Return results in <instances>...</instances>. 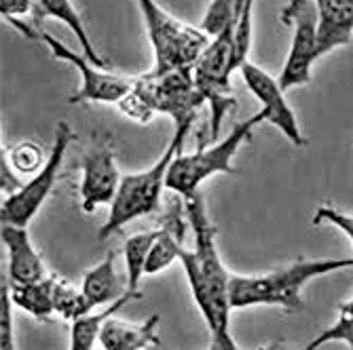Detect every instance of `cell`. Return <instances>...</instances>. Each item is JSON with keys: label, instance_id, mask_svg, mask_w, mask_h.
I'll list each match as a JSON object with an SVG mask.
<instances>
[{"label": "cell", "instance_id": "6da1fadb", "mask_svg": "<svg viewBox=\"0 0 353 350\" xmlns=\"http://www.w3.org/2000/svg\"><path fill=\"white\" fill-rule=\"evenodd\" d=\"M184 213L192 232V249H182L178 262L184 268L192 300L201 310L210 333H218L222 329H229L233 310L229 302L231 274L220 258L216 228L210 221L203 199L199 195L186 199Z\"/></svg>", "mask_w": 353, "mask_h": 350}, {"label": "cell", "instance_id": "7a4b0ae2", "mask_svg": "<svg viewBox=\"0 0 353 350\" xmlns=\"http://www.w3.org/2000/svg\"><path fill=\"white\" fill-rule=\"evenodd\" d=\"M347 268H353V260L317 258L296 260L263 274H231L229 302L233 310L252 306H279L285 312H301L305 308L303 287L309 281Z\"/></svg>", "mask_w": 353, "mask_h": 350}, {"label": "cell", "instance_id": "3957f363", "mask_svg": "<svg viewBox=\"0 0 353 350\" xmlns=\"http://www.w3.org/2000/svg\"><path fill=\"white\" fill-rule=\"evenodd\" d=\"M190 127L192 124L174 127V138L170 140L165 152L157 158L154 165H150L148 169L140 173L123 175L119 193L110 205V213L98 232L102 241L114 234L117 230H121L123 226H127L130 221L150 215L159 209V205H161V193H163V188H168L165 182H168L170 167L174 163V158L180 154L182 144L186 135L190 133Z\"/></svg>", "mask_w": 353, "mask_h": 350}, {"label": "cell", "instance_id": "277c9868", "mask_svg": "<svg viewBox=\"0 0 353 350\" xmlns=\"http://www.w3.org/2000/svg\"><path fill=\"white\" fill-rule=\"evenodd\" d=\"M261 122H267L263 110L259 114L250 116L248 120L235 124L231 133L224 140H220L212 146L201 144L192 154H178L170 167V173H168V182H165L168 190H172V193H176L178 197H182L186 201L190 197H195L199 186L205 179H210L212 175H216V173L233 175L235 173L233 158H235L237 150L252 138L254 127Z\"/></svg>", "mask_w": 353, "mask_h": 350}, {"label": "cell", "instance_id": "5b68a950", "mask_svg": "<svg viewBox=\"0 0 353 350\" xmlns=\"http://www.w3.org/2000/svg\"><path fill=\"white\" fill-rule=\"evenodd\" d=\"M146 23V32L154 53V72L176 68H192L210 45V36L172 13L163 11L154 0H136Z\"/></svg>", "mask_w": 353, "mask_h": 350}, {"label": "cell", "instance_id": "8992f818", "mask_svg": "<svg viewBox=\"0 0 353 350\" xmlns=\"http://www.w3.org/2000/svg\"><path fill=\"white\" fill-rule=\"evenodd\" d=\"M134 89L146 100L154 114H168L176 127L192 124L205 98L195 85L192 68H176L154 72L136 78Z\"/></svg>", "mask_w": 353, "mask_h": 350}, {"label": "cell", "instance_id": "52a82bcc", "mask_svg": "<svg viewBox=\"0 0 353 350\" xmlns=\"http://www.w3.org/2000/svg\"><path fill=\"white\" fill-rule=\"evenodd\" d=\"M72 140H74L72 127L66 120H59L55 127V140H53L51 154L47 156V163L37 175H32L15 195L5 197L3 207H0V224L28 228V224L34 219V215L45 205L47 197L51 195V190L59 175V169H61V163H63V156H66Z\"/></svg>", "mask_w": 353, "mask_h": 350}, {"label": "cell", "instance_id": "ba28073f", "mask_svg": "<svg viewBox=\"0 0 353 350\" xmlns=\"http://www.w3.org/2000/svg\"><path fill=\"white\" fill-rule=\"evenodd\" d=\"M41 41L49 47L57 61H66L81 72V87L68 98L70 104H119L136 85V78L104 72L102 68L93 66L85 55L74 53L49 32H41Z\"/></svg>", "mask_w": 353, "mask_h": 350}, {"label": "cell", "instance_id": "9c48e42d", "mask_svg": "<svg viewBox=\"0 0 353 350\" xmlns=\"http://www.w3.org/2000/svg\"><path fill=\"white\" fill-rule=\"evenodd\" d=\"M245 87L256 100L261 102V110L265 112V118L269 124L277 127V129L288 138V142H292L294 146H305L307 140L301 131L299 118L292 110V106L285 100V91L281 89L279 80L273 78L269 72H265L261 66L248 61L243 63V68L239 70Z\"/></svg>", "mask_w": 353, "mask_h": 350}, {"label": "cell", "instance_id": "30bf717a", "mask_svg": "<svg viewBox=\"0 0 353 350\" xmlns=\"http://www.w3.org/2000/svg\"><path fill=\"white\" fill-rule=\"evenodd\" d=\"M294 34L292 45L283 61V68L277 76L283 91L303 87L311 80V68L317 55V7L315 3L299 11L292 19Z\"/></svg>", "mask_w": 353, "mask_h": 350}, {"label": "cell", "instance_id": "8fae6325", "mask_svg": "<svg viewBox=\"0 0 353 350\" xmlns=\"http://www.w3.org/2000/svg\"><path fill=\"white\" fill-rule=\"evenodd\" d=\"M123 175L117 169L114 152L110 144L95 146L83 158L81 179V209L93 213L100 205H112Z\"/></svg>", "mask_w": 353, "mask_h": 350}, {"label": "cell", "instance_id": "7c38bea8", "mask_svg": "<svg viewBox=\"0 0 353 350\" xmlns=\"http://www.w3.org/2000/svg\"><path fill=\"white\" fill-rule=\"evenodd\" d=\"M0 239L7 249V281L11 285L37 283L47 276L43 258L32 243L28 228L3 224Z\"/></svg>", "mask_w": 353, "mask_h": 350}, {"label": "cell", "instance_id": "4fadbf2b", "mask_svg": "<svg viewBox=\"0 0 353 350\" xmlns=\"http://www.w3.org/2000/svg\"><path fill=\"white\" fill-rule=\"evenodd\" d=\"M317 55L324 57L353 39V0H315Z\"/></svg>", "mask_w": 353, "mask_h": 350}, {"label": "cell", "instance_id": "5bb4252c", "mask_svg": "<svg viewBox=\"0 0 353 350\" xmlns=\"http://www.w3.org/2000/svg\"><path fill=\"white\" fill-rule=\"evenodd\" d=\"M51 17V19H57L61 23H66L72 34L77 36L81 49H83V55L93 63V66H98L102 70H108L110 68V61L104 59L98 51H95L89 34H87V28L83 23V17L79 15L77 7L72 5V0H34V11H32V25L37 30H41V23Z\"/></svg>", "mask_w": 353, "mask_h": 350}, {"label": "cell", "instance_id": "9a60e30c", "mask_svg": "<svg viewBox=\"0 0 353 350\" xmlns=\"http://www.w3.org/2000/svg\"><path fill=\"white\" fill-rule=\"evenodd\" d=\"M157 327L159 314H150L142 323H130L110 316L100 333V346L104 350H146L161 344Z\"/></svg>", "mask_w": 353, "mask_h": 350}, {"label": "cell", "instance_id": "2e32d148", "mask_svg": "<svg viewBox=\"0 0 353 350\" xmlns=\"http://www.w3.org/2000/svg\"><path fill=\"white\" fill-rule=\"evenodd\" d=\"M81 289L93 308L114 304L117 300H121L123 296L130 294L127 283H123L121 276L117 274L114 253H108L106 260H102L100 264H95L91 270L85 272Z\"/></svg>", "mask_w": 353, "mask_h": 350}, {"label": "cell", "instance_id": "e0dca14e", "mask_svg": "<svg viewBox=\"0 0 353 350\" xmlns=\"http://www.w3.org/2000/svg\"><path fill=\"white\" fill-rule=\"evenodd\" d=\"M188 226V219L184 221L178 211H172L165 224L159 228V237L152 245L150 258L146 264V276L163 272L170 268L176 260H180V253L184 249L182 245V234L184 228Z\"/></svg>", "mask_w": 353, "mask_h": 350}, {"label": "cell", "instance_id": "ac0fdd59", "mask_svg": "<svg viewBox=\"0 0 353 350\" xmlns=\"http://www.w3.org/2000/svg\"><path fill=\"white\" fill-rule=\"evenodd\" d=\"M9 283V281H7ZM55 274H47L45 278L37 283H26V285H11L9 283V294L15 308H21L30 316H34L39 321H49L51 314H55Z\"/></svg>", "mask_w": 353, "mask_h": 350}, {"label": "cell", "instance_id": "d6986e66", "mask_svg": "<svg viewBox=\"0 0 353 350\" xmlns=\"http://www.w3.org/2000/svg\"><path fill=\"white\" fill-rule=\"evenodd\" d=\"M142 294H134L130 292L127 296H123L121 300H117L114 304L104 306V310L100 312H87L81 319L72 321V329H70V350H93L95 342H100V333L104 329V323L114 316L117 310H121L127 302L132 300H140Z\"/></svg>", "mask_w": 353, "mask_h": 350}, {"label": "cell", "instance_id": "ffe728a7", "mask_svg": "<svg viewBox=\"0 0 353 350\" xmlns=\"http://www.w3.org/2000/svg\"><path fill=\"white\" fill-rule=\"evenodd\" d=\"M159 237L157 230H146L130 237L123 245V258H125V270H127V289L140 294V281L146 276V264L150 258L152 245Z\"/></svg>", "mask_w": 353, "mask_h": 350}, {"label": "cell", "instance_id": "44dd1931", "mask_svg": "<svg viewBox=\"0 0 353 350\" xmlns=\"http://www.w3.org/2000/svg\"><path fill=\"white\" fill-rule=\"evenodd\" d=\"M332 342H343L347 344V350H353V298L339 306L336 321L324 331H319L301 350H319L322 346L332 344Z\"/></svg>", "mask_w": 353, "mask_h": 350}, {"label": "cell", "instance_id": "7402d4cb", "mask_svg": "<svg viewBox=\"0 0 353 350\" xmlns=\"http://www.w3.org/2000/svg\"><path fill=\"white\" fill-rule=\"evenodd\" d=\"M53 300H55V314H59L61 319H66L70 323L93 310V306L89 304L83 289H77L74 285L61 281L59 276H55Z\"/></svg>", "mask_w": 353, "mask_h": 350}, {"label": "cell", "instance_id": "603a6c76", "mask_svg": "<svg viewBox=\"0 0 353 350\" xmlns=\"http://www.w3.org/2000/svg\"><path fill=\"white\" fill-rule=\"evenodd\" d=\"M256 0H239V13L233 30V72L241 70L248 63V53L252 49V11Z\"/></svg>", "mask_w": 353, "mask_h": 350}, {"label": "cell", "instance_id": "cb8c5ba5", "mask_svg": "<svg viewBox=\"0 0 353 350\" xmlns=\"http://www.w3.org/2000/svg\"><path fill=\"white\" fill-rule=\"evenodd\" d=\"M237 11H239V0H212L199 23V30L210 39H216L229 25H233Z\"/></svg>", "mask_w": 353, "mask_h": 350}, {"label": "cell", "instance_id": "d4e9b609", "mask_svg": "<svg viewBox=\"0 0 353 350\" xmlns=\"http://www.w3.org/2000/svg\"><path fill=\"white\" fill-rule=\"evenodd\" d=\"M5 154L9 158L13 171L21 173V175H37L43 169V165L47 163L43 148L34 142H21Z\"/></svg>", "mask_w": 353, "mask_h": 350}, {"label": "cell", "instance_id": "484cf974", "mask_svg": "<svg viewBox=\"0 0 353 350\" xmlns=\"http://www.w3.org/2000/svg\"><path fill=\"white\" fill-rule=\"evenodd\" d=\"M13 302L9 294V283L3 278L0 285V350H17L15 325H13Z\"/></svg>", "mask_w": 353, "mask_h": 350}, {"label": "cell", "instance_id": "4316f807", "mask_svg": "<svg viewBox=\"0 0 353 350\" xmlns=\"http://www.w3.org/2000/svg\"><path fill=\"white\" fill-rule=\"evenodd\" d=\"M313 224L319 226V224H332L334 228H339L341 232H345L349 237V241L353 243V215L341 211V209H334L330 205H322L315 209V215H313Z\"/></svg>", "mask_w": 353, "mask_h": 350}, {"label": "cell", "instance_id": "83f0119b", "mask_svg": "<svg viewBox=\"0 0 353 350\" xmlns=\"http://www.w3.org/2000/svg\"><path fill=\"white\" fill-rule=\"evenodd\" d=\"M117 106H119L121 114H125L127 118H132L136 122H142V124L144 122H150V118L154 116L152 108L146 104V100L142 98V95L136 89H132L130 93H127Z\"/></svg>", "mask_w": 353, "mask_h": 350}, {"label": "cell", "instance_id": "f1b7e54d", "mask_svg": "<svg viewBox=\"0 0 353 350\" xmlns=\"http://www.w3.org/2000/svg\"><path fill=\"white\" fill-rule=\"evenodd\" d=\"M34 11V0H0V13L3 19H19Z\"/></svg>", "mask_w": 353, "mask_h": 350}, {"label": "cell", "instance_id": "f546056e", "mask_svg": "<svg viewBox=\"0 0 353 350\" xmlns=\"http://www.w3.org/2000/svg\"><path fill=\"white\" fill-rule=\"evenodd\" d=\"M23 184H26V182H19V177L13 175V167H11L9 158H7V154H5V150H3V161H0V188H3V193H5L7 197H11V195L17 193V190H19Z\"/></svg>", "mask_w": 353, "mask_h": 350}, {"label": "cell", "instance_id": "4dcf8cb0", "mask_svg": "<svg viewBox=\"0 0 353 350\" xmlns=\"http://www.w3.org/2000/svg\"><path fill=\"white\" fill-rule=\"evenodd\" d=\"M315 0H290L285 7H283V11H281V21H283V25H292V19H294V15L299 13V11H303L305 7H309V5H313Z\"/></svg>", "mask_w": 353, "mask_h": 350}, {"label": "cell", "instance_id": "1f68e13d", "mask_svg": "<svg viewBox=\"0 0 353 350\" xmlns=\"http://www.w3.org/2000/svg\"><path fill=\"white\" fill-rule=\"evenodd\" d=\"M212 348L214 350H239L231 336V329H222L218 333H212Z\"/></svg>", "mask_w": 353, "mask_h": 350}, {"label": "cell", "instance_id": "d6a6232c", "mask_svg": "<svg viewBox=\"0 0 353 350\" xmlns=\"http://www.w3.org/2000/svg\"><path fill=\"white\" fill-rule=\"evenodd\" d=\"M254 350H301V348H290L285 342H271V344H265V346H259Z\"/></svg>", "mask_w": 353, "mask_h": 350}, {"label": "cell", "instance_id": "836d02e7", "mask_svg": "<svg viewBox=\"0 0 353 350\" xmlns=\"http://www.w3.org/2000/svg\"><path fill=\"white\" fill-rule=\"evenodd\" d=\"M210 350H214V348H212V346H210Z\"/></svg>", "mask_w": 353, "mask_h": 350}]
</instances>
